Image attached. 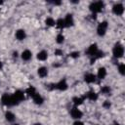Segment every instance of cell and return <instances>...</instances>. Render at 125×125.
Listing matches in <instances>:
<instances>
[{
  "label": "cell",
  "instance_id": "cell-1",
  "mask_svg": "<svg viewBox=\"0 0 125 125\" xmlns=\"http://www.w3.org/2000/svg\"><path fill=\"white\" fill-rule=\"evenodd\" d=\"M104 2H102V1H96V2H93V3L90 4L89 9H90V11L93 14H97V13L102 12L103 9H104Z\"/></svg>",
  "mask_w": 125,
  "mask_h": 125
},
{
  "label": "cell",
  "instance_id": "cell-2",
  "mask_svg": "<svg viewBox=\"0 0 125 125\" xmlns=\"http://www.w3.org/2000/svg\"><path fill=\"white\" fill-rule=\"evenodd\" d=\"M112 55L116 59H120L124 55V47L120 43H116L112 49Z\"/></svg>",
  "mask_w": 125,
  "mask_h": 125
},
{
  "label": "cell",
  "instance_id": "cell-3",
  "mask_svg": "<svg viewBox=\"0 0 125 125\" xmlns=\"http://www.w3.org/2000/svg\"><path fill=\"white\" fill-rule=\"evenodd\" d=\"M107 27H108V23L106 21H101L99 24H98V27H97V33L99 36H104L107 30Z\"/></svg>",
  "mask_w": 125,
  "mask_h": 125
},
{
  "label": "cell",
  "instance_id": "cell-4",
  "mask_svg": "<svg viewBox=\"0 0 125 125\" xmlns=\"http://www.w3.org/2000/svg\"><path fill=\"white\" fill-rule=\"evenodd\" d=\"M112 13L116 16H121L124 13V6L121 3H117L112 7Z\"/></svg>",
  "mask_w": 125,
  "mask_h": 125
},
{
  "label": "cell",
  "instance_id": "cell-5",
  "mask_svg": "<svg viewBox=\"0 0 125 125\" xmlns=\"http://www.w3.org/2000/svg\"><path fill=\"white\" fill-rule=\"evenodd\" d=\"M70 115H71V117H72L73 119L79 120V119L83 116V112H82L78 107L74 106V107H72L71 110H70Z\"/></svg>",
  "mask_w": 125,
  "mask_h": 125
},
{
  "label": "cell",
  "instance_id": "cell-6",
  "mask_svg": "<svg viewBox=\"0 0 125 125\" xmlns=\"http://www.w3.org/2000/svg\"><path fill=\"white\" fill-rule=\"evenodd\" d=\"M1 102L4 105L7 106H12L13 105V102H12V95H8V94H4L1 97Z\"/></svg>",
  "mask_w": 125,
  "mask_h": 125
},
{
  "label": "cell",
  "instance_id": "cell-7",
  "mask_svg": "<svg viewBox=\"0 0 125 125\" xmlns=\"http://www.w3.org/2000/svg\"><path fill=\"white\" fill-rule=\"evenodd\" d=\"M54 88H55V89H58V90H60V91H65V90L68 88V85H67L66 81H65L64 79H62V80L59 81L57 84H55V85H54Z\"/></svg>",
  "mask_w": 125,
  "mask_h": 125
},
{
  "label": "cell",
  "instance_id": "cell-8",
  "mask_svg": "<svg viewBox=\"0 0 125 125\" xmlns=\"http://www.w3.org/2000/svg\"><path fill=\"white\" fill-rule=\"evenodd\" d=\"M63 21H64V26L65 27H70L73 25L74 23V20H73V17L71 14H67L64 19H63Z\"/></svg>",
  "mask_w": 125,
  "mask_h": 125
},
{
  "label": "cell",
  "instance_id": "cell-9",
  "mask_svg": "<svg viewBox=\"0 0 125 125\" xmlns=\"http://www.w3.org/2000/svg\"><path fill=\"white\" fill-rule=\"evenodd\" d=\"M98 45L95 43V44H92V45H90L89 47H88V49H87V54L89 55V56H91V57H94L95 55H96V53L98 52Z\"/></svg>",
  "mask_w": 125,
  "mask_h": 125
},
{
  "label": "cell",
  "instance_id": "cell-10",
  "mask_svg": "<svg viewBox=\"0 0 125 125\" xmlns=\"http://www.w3.org/2000/svg\"><path fill=\"white\" fill-rule=\"evenodd\" d=\"M84 80L86 83L88 84H91V83H94L96 81V75L94 73H86L84 75Z\"/></svg>",
  "mask_w": 125,
  "mask_h": 125
},
{
  "label": "cell",
  "instance_id": "cell-11",
  "mask_svg": "<svg viewBox=\"0 0 125 125\" xmlns=\"http://www.w3.org/2000/svg\"><path fill=\"white\" fill-rule=\"evenodd\" d=\"M15 36L19 41H21L26 37V33H25L24 29H18L15 33Z\"/></svg>",
  "mask_w": 125,
  "mask_h": 125
},
{
  "label": "cell",
  "instance_id": "cell-12",
  "mask_svg": "<svg viewBox=\"0 0 125 125\" xmlns=\"http://www.w3.org/2000/svg\"><path fill=\"white\" fill-rule=\"evenodd\" d=\"M106 74H107V71H106V68H105V67L102 66V67H100V68L98 69L97 76H98L99 79H104L105 76H106Z\"/></svg>",
  "mask_w": 125,
  "mask_h": 125
},
{
  "label": "cell",
  "instance_id": "cell-13",
  "mask_svg": "<svg viewBox=\"0 0 125 125\" xmlns=\"http://www.w3.org/2000/svg\"><path fill=\"white\" fill-rule=\"evenodd\" d=\"M21 57L22 61L27 62V61H29V60L32 58V53H31L29 50H24V51H22Z\"/></svg>",
  "mask_w": 125,
  "mask_h": 125
},
{
  "label": "cell",
  "instance_id": "cell-14",
  "mask_svg": "<svg viewBox=\"0 0 125 125\" xmlns=\"http://www.w3.org/2000/svg\"><path fill=\"white\" fill-rule=\"evenodd\" d=\"M37 73H38L39 77L44 78V77H46V76L48 75V69H47V67H45V66H41V67H39V68L37 69Z\"/></svg>",
  "mask_w": 125,
  "mask_h": 125
},
{
  "label": "cell",
  "instance_id": "cell-15",
  "mask_svg": "<svg viewBox=\"0 0 125 125\" xmlns=\"http://www.w3.org/2000/svg\"><path fill=\"white\" fill-rule=\"evenodd\" d=\"M32 99H33V102H34V104H43V102H44V99L42 98V96L40 95V94H38V93H36L33 97H32Z\"/></svg>",
  "mask_w": 125,
  "mask_h": 125
},
{
  "label": "cell",
  "instance_id": "cell-16",
  "mask_svg": "<svg viewBox=\"0 0 125 125\" xmlns=\"http://www.w3.org/2000/svg\"><path fill=\"white\" fill-rule=\"evenodd\" d=\"M13 96H14L19 102H21V101L24 100V93H23L22 91H21V90L16 91V92L13 94Z\"/></svg>",
  "mask_w": 125,
  "mask_h": 125
},
{
  "label": "cell",
  "instance_id": "cell-17",
  "mask_svg": "<svg viewBox=\"0 0 125 125\" xmlns=\"http://www.w3.org/2000/svg\"><path fill=\"white\" fill-rule=\"evenodd\" d=\"M86 98L90 101H97L98 100V94L94 91H89L87 94H86Z\"/></svg>",
  "mask_w": 125,
  "mask_h": 125
},
{
  "label": "cell",
  "instance_id": "cell-18",
  "mask_svg": "<svg viewBox=\"0 0 125 125\" xmlns=\"http://www.w3.org/2000/svg\"><path fill=\"white\" fill-rule=\"evenodd\" d=\"M47 58H48V53L46 51L42 50V51H40V52L37 53V59L39 61H46Z\"/></svg>",
  "mask_w": 125,
  "mask_h": 125
},
{
  "label": "cell",
  "instance_id": "cell-19",
  "mask_svg": "<svg viewBox=\"0 0 125 125\" xmlns=\"http://www.w3.org/2000/svg\"><path fill=\"white\" fill-rule=\"evenodd\" d=\"M5 117H6V120L9 121V122H14L15 119H16V115L12 111H7L5 113Z\"/></svg>",
  "mask_w": 125,
  "mask_h": 125
},
{
  "label": "cell",
  "instance_id": "cell-20",
  "mask_svg": "<svg viewBox=\"0 0 125 125\" xmlns=\"http://www.w3.org/2000/svg\"><path fill=\"white\" fill-rule=\"evenodd\" d=\"M25 93H26L29 97H31V98H32V97H33L37 92H36V89H35L33 86H29V87L25 90Z\"/></svg>",
  "mask_w": 125,
  "mask_h": 125
},
{
  "label": "cell",
  "instance_id": "cell-21",
  "mask_svg": "<svg viewBox=\"0 0 125 125\" xmlns=\"http://www.w3.org/2000/svg\"><path fill=\"white\" fill-rule=\"evenodd\" d=\"M72 102H73L74 105L78 106V105H80V104H83V102H84V98H81V97H74V98L72 99Z\"/></svg>",
  "mask_w": 125,
  "mask_h": 125
},
{
  "label": "cell",
  "instance_id": "cell-22",
  "mask_svg": "<svg viewBox=\"0 0 125 125\" xmlns=\"http://www.w3.org/2000/svg\"><path fill=\"white\" fill-rule=\"evenodd\" d=\"M45 23H46L47 26H54V25L56 24V21H55V20H54L53 18L49 17V18H47V19L45 20Z\"/></svg>",
  "mask_w": 125,
  "mask_h": 125
},
{
  "label": "cell",
  "instance_id": "cell-23",
  "mask_svg": "<svg viewBox=\"0 0 125 125\" xmlns=\"http://www.w3.org/2000/svg\"><path fill=\"white\" fill-rule=\"evenodd\" d=\"M56 25H57V27L60 28V29H62L63 27H65V26H64V21H63L62 19H58V20L56 21Z\"/></svg>",
  "mask_w": 125,
  "mask_h": 125
},
{
  "label": "cell",
  "instance_id": "cell-24",
  "mask_svg": "<svg viewBox=\"0 0 125 125\" xmlns=\"http://www.w3.org/2000/svg\"><path fill=\"white\" fill-rule=\"evenodd\" d=\"M63 41H64V36H63L62 33H59V34L57 35V37H56V42H57L58 44H62Z\"/></svg>",
  "mask_w": 125,
  "mask_h": 125
},
{
  "label": "cell",
  "instance_id": "cell-25",
  "mask_svg": "<svg viewBox=\"0 0 125 125\" xmlns=\"http://www.w3.org/2000/svg\"><path fill=\"white\" fill-rule=\"evenodd\" d=\"M118 72L121 74V75H124L125 74V64L122 62L118 65Z\"/></svg>",
  "mask_w": 125,
  "mask_h": 125
},
{
  "label": "cell",
  "instance_id": "cell-26",
  "mask_svg": "<svg viewBox=\"0 0 125 125\" xmlns=\"http://www.w3.org/2000/svg\"><path fill=\"white\" fill-rule=\"evenodd\" d=\"M101 92H102L103 94H104V95L109 94V93H110V88H109V86H103V87L101 88Z\"/></svg>",
  "mask_w": 125,
  "mask_h": 125
},
{
  "label": "cell",
  "instance_id": "cell-27",
  "mask_svg": "<svg viewBox=\"0 0 125 125\" xmlns=\"http://www.w3.org/2000/svg\"><path fill=\"white\" fill-rule=\"evenodd\" d=\"M104 56V53L103 52V51H100V50H98V52L96 53V55L94 56V57H92V58H95L96 60L97 59H101V58H103Z\"/></svg>",
  "mask_w": 125,
  "mask_h": 125
},
{
  "label": "cell",
  "instance_id": "cell-28",
  "mask_svg": "<svg viewBox=\"0 0 125 125\" xmlns=\"http://www.w3.org/2000/svg\"><path fill=\"white\" fill-rule=\"evenodd\" d=\"M79 52H71L70 54H69V56H70V58H72V59H77L78 57H79Z\"/></svg>",
  "mask_w": 125,
  "mask_h": 125
},
{
  "label": "cell",
  "instance_id": "cell-29",
  "mask_svg": "<svg viewBox=\"0 0 125 125\" xmlns=\"http://www.w3.org/2000/svg\"><path fill=\"white\" fill-rule=\"evenodd\" d=\"M103 106H104V108H109V107L111 106V103H110L109 101H104V103L103 104Z\"/></svg>",
  "mask_w": 125,
  "mask_h": 125
},
{
  "label": "cell",
  "instance_id": "cell-30",
  "mask_svg": "<svg viewBox=\"0 0 125 125\" xmlns=\"http://www.w3.org/2000/svg\"><path fill=\"white\" fill-rule=\"evenodd\" d=\"M55 55H56V56H62V50H61V49H56V50H55Z\"/></svg>",
  "mask_w": 125,
  "mask_h": 125
},
{
  "label": "cell",
  "instance_id": "cell-31",
  "mask_svg": "<svg viewBox=\"0 0 125 125\" xmlns=\"http://www.w3.org/2000/svg\"><path fill=\"white\" fill-rule=\"evenodd\" d=\"M73 125H84V123L80 120H76V121L73 122Z\"/></svg>",
  "mask_w": 125,
  "mask_h": 125
},
{
  "label": "cell",
  "instance_id": "cell-32",
  "mask_svg": "<svg viewBox=\"0 0 125 125\" xmlns=\"http://www.w3.org/2000/svg\"><path fill=\"white\" fill-rule=\"evenodd\" d=\"M13 55H14V57H16V58L18 57V53H17V52H14V53H13Z\"/></svg>",
  "mask_w": 125,
  "mask_h": 125
},
{
  "label": "cell",
  "instance_id": "cell-33",
  "mask_svg": "<svg viewBox=\"0 0 125 125\" xmlns=\"http://www.w3.org/2000/svg\"><path fill=\"white\" fill-rule=\"evenodd\" d=\"M2 67H3V63H2V62L0 61V69H1Z\"/></svg>",
  "mask_w": 125,
  "mask_h": 125
},
{
  "label": "cell",
  "instance_id": "cell-34",
  "mask_svg": "<svg viewBox=\"0 0 125 125\" xmlns=\"http://www.w3.org/2000/svg\"><path fill=\"white\" fill-rule=\"evenodd\" d=\"M33 125H42L41 123H35V124H33Z\"/></svg>",
  "mask_w": 125,
  "mask_h": 125
},
{
  "label": "cell",
  "instance_id": "cell-35",
  "mask_svg": "<svg viewBox=\"0 0 125 125\" xmlns=\"http://www.w3.org/2000/svg\"><path fill=\"white\" fill-rule=\"evenodd\" d=\"M3 4V1H0V5H2Z\"/></svg>",
  "mask_w": 125,
  "mask_h": 125
},
{
  "label": "cell",
  "instance_id": "cell-36",
  "mask_svg": "<svg viewBox=\"0 0 125 125\" xmlns=\"http://www.w3.org/2000/svg\"><path fill=\"white\" fill-rule=\"evenodd\" d=\"M114 125H120L119 123H114Z\"/></svg>",
  "mask_w": 125,
  "mask_h": 125
},
{
  "label": "cell",
  "instance_id": "cell-37",
  "mask_svg": "<svg viewBox=\"0 0 125 125\" xmlns=\"http://www.w3.org/2000/svg\"><path fill=\"white\" fill-rule=\"evenodd\" d=\"M13 125H19V124H17V123H16V124H13Z\"/></svg>",
  "mask_w": 125,
  "mask_h": 125
}]
</instances>
